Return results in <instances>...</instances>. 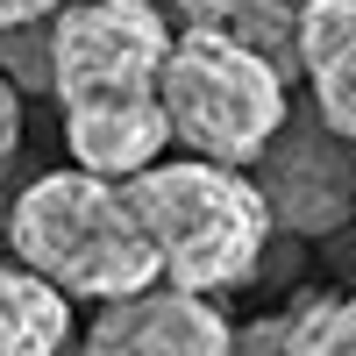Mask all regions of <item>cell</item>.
<instances>
[{
	"label": "cell",
	"instance_id": "obj_14",
	"mask_svg": "<svg viewBox=\"0 0 356 356\" xmlns=\"http://www.w3.org/2000/svg\"><path fill=\"white\" fill-rule=\"evenodd\" d=\"M65 0H0V29H15V22H43V15H57Z\"/></svg>",
	"mask_w": 356,
	"mask_h": 356
},
{
	"label": "cell",
	"instance_id": "obj_13",
	"mask_svg": "<svg viewBox=\"0 0 356 356\" xmlns=\"http://www.w3.org/2000/svg\"><path fill=\"white\" fill-rule=\"evenodd\" d=\"M15 150H22V86L0 72V171L15 164Z\"/></svg>",
	"mask_w": 356,
	"mask_h": 356
},
{
	"label": "cell",
	"instance_id": "obj_5",
	"mask_svg": "<svg viewBox=\"0 0 356 356\" xmlns=\"http://www.w3.org/2000/svg\"><path fill=\"white\" fill-rule=\"evenodd\" d=\"M264 200H271V221L292 235H335L356 214V143L335 136L328 122H292L264 143Z\"/></svg>",
	"mask_w": 356,
	"mask_h": 356
},
{
	"label": "cell",
	"instance_id": "obj_3",
	"mask_svg": "<svg viewBox=\"0 0 356 356\" xmlns=\"http://www.w3.org/2000/svg\"><path fill=\"white\" fill-rule=\"evenodd\" d=\"M157 100H164L171 143H186L193 157H214V164H257L264 143L292 114L285 72L214 22H186L171 36Z\"/></svg>",
	"mask_w": 356,
	"mask_h": 356
},
{
	"label": "cell",
	"instance_id": "obj_2",
	"mask_svg": "<svg viewBox=\"0 0 356 356\" xmlns=\"http://www.w3.org/2000/svg\"><path fill=\"white\" fill-rule=\"evenodd\" d=\"M8 250L43 271L72 300H114L157 278V243L143 228L136 200L122 178L107 171H43L36 186H22L8 207Z\"/></svg>",
	"mask_w": 356,
	"mask_h": 356
},
{
	"label": "cell",
	"instance_id": "obj_4",
	"mask_svg": "<svg viewBox=\"0 0 356 356\" xmlns=\"http://www.w3.org/2000/svg\"><path fill=\"white\" fill-rule=\"evenodd\" d=\"M171 36L178 29L150 0H72L50 15V93L57 100L157 93Z\"/></svg>",
	"mask_w": 356,
	"mask_h": 356
},
{
	"label": "cell",
	"instance_id": "obj_8",
	"mask_svg": "<svg viewBox=\"0 0 356 356\" xmlns=\"http://www.w3.org/2000/svg\"><path fill=\"white\" fill-rule=\"evenodd\" d=\"M300 79L314 114L356 143V0H307L300 15Z\"/></svg>",
	"mask_w": 356,
	"mask_h": 356
},
{
	"label": "cell",
	"instance_id": "obj_6",
	"mask_svg": "<svg viewBox=\"0 0 356 356\" xmlns=\"http://www.w3.org/2000/svg\"><path fill=\"white\" fill-rule=\"evenodd\" d=\"M86 349L93 356H214V349H235V328L221 321L214 292L150 278L136 292L100 300L93 328H86Z\"/></svg>",
	"mask_w": 356,
	"mask_h": 356
},
{
	"label": "cell",
	"instance_id": "obj_9",
	"mask_svg": "<svg viewBox=\"0 0 356 356\" xmlns=\"http://www.w3.org/2000/svg\"><path fill=\"white\" fill-rule=\"evenodd\" d=\"M72 342V292L29 264H0V356H50Z\"/></svg>",
	"mask_w": 356,
	"mask_h": 356
},
{
	"label": "cell",
	"instance_id": "obj_10",
	"mask_svg": "<svg viewBox=\"0 0 356 356\" xmlns=\"http://www.w3.org/2000/svg\"><path fill=\"white\" fill-rule=\"evenodd\" d=\"M300 15L307 0H200L186 22H214L228 36H243L250 50H264L285 79H300Z\"/></svg>",
	"mask_w": 356,
	"mask_h": 356
},
{
	"label": "cell",
	"instance_id": "obj_11",
	"mask_svg": "<svg viewBox=\"0 0 356 356\" xmlns=\"http://www.w3.org/2000/svg\"><path fill=\"white\" fill-rule=\"evenodd\" d=\"M285 349L307 356H356V292H307L285 307Z\"/></svg>",
	"mask_w": 356,
	"mask_h": 356
},
{
	"label": "cell",
	"instance_id": "obj_15",
	"mask_svg": "<svg viewBox=\"0 0 356 356\" xmlns=\"http://www.w3.org/2000/svg\"><path fill=\"white\" fill-rule=\"evenodd\" d=\"M150 8H164V15H193L200 0H150Z\"/></svg>",
	"mask_w": 356,
	"mask_h": 356
},
{
	"label": "cell",
	"instance_id": "obj_12",
	"mask_svg": "<svg viewBox=\"0 0 356 356\" xmlns=\"http://www.w3.org/2000/svg\"><path fill=\"white\" fill-rule=\"evenodd\" d=\"M0 72H8L22 93H50V15L0 29Z\"/></svg>",
	"mask_w": 356,
	"mask_h": 356
},
{
	"label": "cell",
	"instance_id": "obj_7",
	"mask_svg": "<svg viewBox=\"0 0 356 356\" xmlns=\"http://www.w3.org/2000/svg\"><path fill=\"white\" fill-rule=\"evenodd\" d=\"M171 143L164 100L157 93H100V100H65V150L86 171L129 178L143 164H157Z\"/></svg>",
	"mask_w": 356,
	"mask_h": 356
},
{
	"label": "cell",
	"instance_id": "obj_1",
	"mask_svg": "<svg viewBox=\"0 0 356 356\" xmlns=\"http://www.w3.org/2000/svg\"><path fill=\"white\" fill-rule=\"evenodd\" d=\"M143 228L157 243V278L193 285V292H228L257 278L271 250V200L250 178V164H214V157H178V164H143L122 178Z\"/></svg>",
	"mask_w": 356,
	"mask_h": 356
}]
</instances>
